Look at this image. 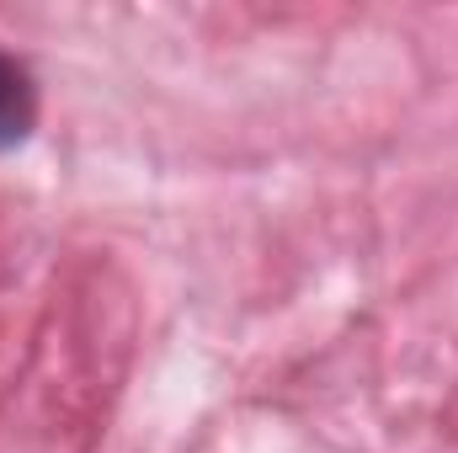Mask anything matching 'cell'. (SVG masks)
Returning a JSON list of instances; mask_svg holds the SVG:
<instances>
[{"label": "cell", "mask_w": 458, "mask_h": 453, "mask_svg": "<svg viewBox=\"0 0 458 453\" xmlns=\"http://www.w3.org/2000/svg\"><path fill=\"white\" fill-rule=\"evenodd\" d=\"M43 117V97H38V75L21 54L0 48V155L21 150L38 133Z\"/></svg>", "instance_id": "obj_1"}]
</instances>
